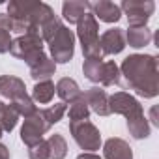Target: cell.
Returning <instances> with one entry per match:
<instances>
[{"instance_id": "cell-1", "label": "cell", "mask_w": 159, "mask_h": 159, "mask_svg": "<svg viewBox=\"0 0 159 159\" xmlns=\"http://www.w3.org/2000/svg\"><path fill=\"white\" fill-rule=\"evenodd\" d=\"M120 75L125 77V86L142 98H155L159 92L157 58L150 54H131L124 60Z\"/></svg>"}, {"instance_id": "cell-2", "label": "cell", "mask_w": 159, "mask_h": 159, "mask_svg": "<svg viewBox=\"0 0 159 159\" xmlns=\"http://www.w3.org/2000/svg\"><path fill=\"white\" fill-rule=\"evenodd\" d=\"M77 32H79V39L83 43V52L86 60L103 58L101 49H99V25L92 13H84L79 19Z\"/></svg>"}, {"instance_id": "cell-3", "label": "cell", "mask_w": 159, "mask_h": 159, "mask_svg": "<svg viewBox=\"0 0 159 159\" xmlns=\"http://www.w3.org/2000/svg\"><path fill=\"white\" fill-rule=\"evenodd\" d=\"M10 52L19 58V60H25L28 66L36 64L45 52H43V39L38 36V34H25V36H19L17 39L11 41L10 45Z\"/></svg>"}, {"instance_id": "cell-4", "label": "cell", "mask_w": 159, "mask_h": 159, "mask_svg": "<svg viewBox=\"0 0 159 159\" xmlns=\"http://www.w3.org/2000/svg\"><path fill=\"white\" fill-rule=\"evenodd\" d=\"M69 131L73 135V140L83 150H86L90 153L99 150V146H101V133L90 120L69 122Z\"/></svg>"}, {"instance_id": "cell-5", "label": "cell", "mask_w": 159, "mask_h": 159, "mask_svg": "<svg viewBox=\"0 0 159 159\" xmlns=\"http://www.w3.org/2000/svg\"><path fill=\"white\" fill-rule=\"evenodd\" d=\"M49 49L52 54V62L54 64H66L73 58L75 52V34L62 26L51 39H49Z\"/></svg>"}, {"instance_id": "cell-6", "label": "cell", "mask_w": 159, "mask_h": 159, "mask_svg": "<svg viewBox=\"0 0 159 159\" xmlns=\"http://www.w3.org/2000/svg\"><path fill=\"white\" fill-rule=\"evenodd\" d=\"M109 109H111V112L124 114L125 120H127V124L144 118L142 105L133 96H129L127 92H116V94L109 96Z\"/></svg>"}, {"instance_id": "cell-7", "label": "cell", "mask_w": 159, "mask_h": 159, "mask_svg": "<svg viewBox=\"0 0 159 159\" xmlns=\"http://www.w3.org/2000/svg\"><path fill=\"white\" fill-rule=\"evenodd\" d=\"M122 10L127 13L129 26H146L150 15L155 10L152 0H125L122 2Z\"/></svg>"}, {"instance_id": "cell-8", "label": "cell", "mask_w": 159, "mask_h": 159, "mask_svg": "<svg viewBox=\"0 0 159 159\" xmlns=\"http://www.w3.org/2000/svg\"><path fill=\"white\" fill-rule=\"evenodd\" d=\"M51 129V125L43 120L41 112L38 111L34 116L25 118V124L21 127V140L30 148L34 144H38L39 140H43V135Z\"/></svg>"}, {"instance_id": "cell-9", "label": "cell", "mask_w": 159, "mask_h": 159, "mask_svg": "<svg viewBox=\"0 0 159 159\" xmlns=\"http://www.w3.org/2000/svg\"><path fill=\"white\" fill-rule=\"evenodd\" d=\"M125 47V36L122 32V28H109L101 34L99 38V49L101 54H118L122 52Z\"/></svg>"}, {"instance_id": "cell-10", "label": "cell", "mask_w": 159, "mask_h": 159, "mask_svg": "<svg viewBox=\"0 0 159 159\" xmlns=\"http://www.w3.org/2000/svg\"><path fill=\"white\" fill-rule=\"evenodd\" d=\"M86 8L90 10V13L96 17V21H103V23H116L122 15L120 6H116L114 2L109 0H99V2H86Z\"/></svg>"}, {"instance_id": "cell-11", "label": "cell", "mask_w": 159, "mask_h": 159, "mask_svg": "<svg viewBox=\"0 0 159 159\" xmlns=\"http://www.w3.org/2000/svg\"><path fill=\"white\" fill-rule=\"evenodd\" d=\"M83 96H84L86 105H88L90 111H94V112L99 114V116H109V114H111V109H109V96H107V92H105L103 88L94 86V88L86 90Z\"/></svg>"}, {"instance_id": "cell-12", "label": "cell", "mask_w": 159, "mask_h": 159, "mask_svg": "<svg viewBox=\"0 0 159 159\" xmlns=\"http://www.w3.org/2000/svg\"><path fill=\"white\" fill-rule=\"evenodd\" d=\"M0 96L8 98L10 101H15L19 98L28 96L26 94V86L19 77L13 75H0Z\"/></svg>"}, {"instance_id": "cell-13", "label": "cell", "mask_w": 159, "mask_h": 159, "mask_svg": "<svg viewBox=\"0 0 159 159\" xmlns=\"http://www.w3.org/2000/svg\"><path fill=\"white\" fill-rule=\"evenodd\" d=\"M105 159H133L131 146L122 139H109L103 146Z\"/></svg>"}, {"instance_id": "cell-14", "label": "cell", "mask_w": 159, "mask_h": 159, "mask_svg": "<svg viewBox=\"0 0 159 159\" xmlns=\"http://www.w3.org/2000/svg\"><path fill=\"white\" fill-rule=\"evenodd\" d=\"M56 71V64L52 62V58H49L47 54H43L36 64L30 66V77L34 81H51V77Z\"/></svg>"}, {"instance_id": "cell-15", "label": "cell", "mask_w": 159, "mask_h": 159, "mask_svg": "<svg viewBox=\"0 0 159 159\" xmlns=\"http://www.w3.org/2000/svg\"><path fill=\"white\" fill-rule=\"evenodd\" d=\"M54 92L58 94V98H60L64 103H73L77 98L83 96L79 84L73 81V79H69V77L60 79V81L56 83V86H54Z\"/></svg>"}, {"instance_id": "cell-16", "label": "cell", "mask_w": 159, "mask_h": 159, "mask_svg": "<svg viewBox=\"0 0 159 159\" xmlns=\"http://www.w3.org/2000/svg\"><path fill=\"white\" fill-rule=\"evenodd\" d=\"M124 36H125V41L131 47H135V49H140V47L150 45V41L153 38L152 36V30L148 26H131L127 30V34H124Z\"/></svg>"}, {"instance_id": "cell-17", "label": "cell", "mask_w": 159, "mask_h": 159, "mask_svg": "<svg viewBox=\"0 0 159 159\" xmlns=\"http://www.w3.org/2000/svg\"><path fill=\"white\" fill-rule=\"evenodd\" d=\"M84 11H86V2H81V0H69L62 6V15L69 25H77L79 19L84 15Z\"/></svg>"}, {"instance_id": "cell-18", "label": "cell", "mask_w": 159, "mask_h": 159, "mask_svg": "<svg viewBox=\"0 0 159 159\" xmlns=\"http://www.w3.org/2000/svg\"><path fill=\"white\" fill-rule=\"evenodd\" d=\"M54 98V84L51 81H39L36 83L34 90H32V101H38L41 105L51 103Z\"/></svg>"}, {"instance_id": "cell-19", "label": "cell", "mask_w": 159, "mask_h": 159, "mask_svg": "<svg viewBox=\"0 0 159 159\" xmlns=\"http://www.w3.org/2000/svg\"><path fill=\"white\" fill-rule=\"evenodd\" d=\"M49 146V159H64L67 155V142L60 133H54L47 139Z\"/></svg>"}, {"instance_id": "cell-20", "label": "cell", "mask_w": 159, "mask_h": 159, "mask_svg": "<svg viewBox=\"0 0 159 159\" xmlns=\"http://www.w3.org/2000/svg\"><path fill=\"white\" fill-rule=\"evenodd\" d=\"M67 116H69V122L88 120V116H90V109H88V105H86V99H84V96L77 98L73 103H69Z\"/></svg>"}, {"instance_id": "cell-21", "label": "cell", "mask_w": 159, "mask_h": 159, "mask_svg": "<svg viewBox=\"0 0 159 159\" xmlns=\"http://www.w3.org/2000/svg\"><path fill=\"white\" fill-rule=\"evenodd\" d=\"M17 120H19V114L15 112V109L0 101V127H2V131H13V127L17 125Z\"/></svg>"}, {"instance_id": "cell-22", "label": "cell", "mask_w": 159, "mask_h": 159, "mask_svg": "<svg viewBox=\"0 0 159 159\" xmlns=\"http://www.w3.org/2000/svg\"><path fill=\"white\" fill-rule=\"evenodd\" d=\"M103 58H94V60H84L83 64V71L86 75L88 81L92 83H101V77H103Z\"/></svg>"}, {"instance_id": "cell-23", "label": "cell", "mask_w": 159, "mask_h": 159, "mask_svg": "<svg viewBox=\"0 0 159 159\" xmlns=\"http://www.w3.org/2000/svg\"><path fill=\"white\" fill-rule=\"evenodd\" d=\"M39 112H41L43 120L52 127L54 124H58V122L64 118V114H66V103H54V105H51V107L39 111Z\"/></svg>"}, {"instance_id": "cell-24", "label": "cell", "mask_w": 159, "mask_h": 159, "mask_svg": "<svg viewBox=\"0 0 159 159\" xmlns=\"http://www.w3.org/2000/svg\"><path fill=\"white\" fill-rule=\"evenodd\" d=\"M11 107L15 109V112L19 116H25V118H30V116H34L38 112V109H36L30 96H25V98H19V99L11 101Z\"/></svg>"}, {"instance_id": "cell-25", "label": "cell", "mask_w": 159, "mask_h": 159, "mask_svg": "<svg viewBox=\"0 0 159 159\" xmlns=\"http://www.w3.org/2000/svg\"><path fill=\"white\" fill-rule=\"evenodd\" d=\"M118 83H120V67H118L112 60L105 62L101 84H103V86H114V84H118Z\"/></svg>"}, {"instance_id": "cell-26", "label": "cell", "mask_w": 159, "mask_h": 159, "mask_svg": "<svg viewBox=\"0 0 159 159\" xmlns=\"http://www.w3.org/2000/svg\"><path fill=\"white\" fill-rule=\"evenodd\" d=\"M127 129H129V135L133 137V139H148L150 137V124H148V120H146V116L144 118H140V120H135V122H129L127 124Z\"/></svg>"}, {"instance_id": "cell-27", "label": "cell", "mask_w": 159, "mask_h": 159, "mask_svg": "<svg viewBox=\"0 0 159 159\" xmlns=\"http://www.w3.org/2000/svg\"><path fill=\"white\" fill-rule=\"evenodd\" d=\"M28 157L30 159H49V146L47 140H39L38 144L28 148Z\"/></svg>"}, {"instance_id": "cell-28", "label": "cell", "mask_w": 159, "mask_h": 159, "mask_svg": "<svg viewBox=\"0 0 159 159\" xmlns=\"http://www.w3.org/2000/svg\"><path fill=\"white\" fill-rule=\"evenodd\" d=\"M0 30L13 32V21L8 17V13H0Z\"/></svg>"}, {"instance_id": "cell-29", "label": "cell", "mask_w": 159, "mask_h": 159, "mask_svg": "<svg viewBox=\"0 0 159 159\" xmlns=\"http://www.w3.org/2000/svg\"><path fill=\"white\" fill-rule=\"evenodd\" d=\"M0 137H2V127H0ZM0 159H10V150L2 142H0Z\"/></svg>"}, {"instance_id": "cell-30", "label": "cell", "mask_w": 159, "mask_h": 159, "mask_svg": "<svg viewBox=\"0 0 159 159\" xmlns=\"http://www.w3.org/2000/svg\"><path fill=\"white\" fill-rule=\"evenodd\" d=\"M77 159H101L99 155H96V153H90V152H86V153H81Z\"/></svg>"}]
</instances>
